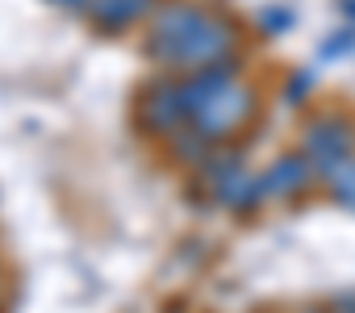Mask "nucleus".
Instances as JSON below:
<instances>
[{
  "mask_svg": "<svg viewBox=\"0 0 355 313\" xmlns=\"http://www.w3.org/2000/svg\"><path fill=\"white\" fill-rule=\"evenodd\" d=\"M88 9H92V17L105 21V26H125V21H134L138 13L150 9V0H92Z\"/></svg>",
  "mask_w": 355,
  "mask_h": 313,
  "instance_id": "obj_1",
  "label": "nucleus"
},
{
  "mask_svg": "<svg viewBox=\"0 0 355 313\" xmlns=\"http://www.w3.org/2000/svg\"><path fill=\"white\" fill-rule=\"evenodd\" d=\"M55 5H67V9H80V5H92V0H55Z\"/></svg>",
  "mask_w": 355,
  "mask_h": 313,
  "instance_id": "obj_2",
  "label": "nucleus"
},
{
  "mask_svg": "<svg viewBox=\"0 0 355 313\" xmlns=\"http://www.w3.org/2000/svg\"><path fill=\"white\" fill-rule=\"evenodd\" d=\"M347 13H355V0H347Z\"/></svg>",
  "mask_w": 355,
  "mask_h": 313,
  "instance_id": "obj_3",
  "label": "nucleus"
}]
</instances>
